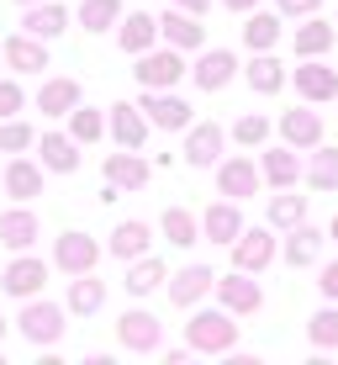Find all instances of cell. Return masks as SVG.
Returning a JSON list of instances; mask_svg holds the SVG:
<instances>
[{"label":"cell","mask_w":338,"mask_h":365,"mask_svg":"<svg viewBox=\"0 0 338 365\" xmlns=\"http://www.w3.org/2000/svg\"><path fill=\"white\" fill-rule=\"evenodd\" d=\"M185 349L196 355H233L238 349V323L228 307H196L185 323Z\"/></svg>","instance_id":"1"},{"label":"cell","mask_w":338,"mask_h":365,"mask_svg":"<svg viewBox=\"0 0 338 365\" xmlns=\"http://www.w3.org/2000/svg\"><path fill=\"white\" fill-rule=\"evenodd\" d=\"M69 307H58V302H48V297H27V307H21V318H16V329H21V339L27 344H58L64 339V329H69Z\"/></svg>","instance_id":"2"},{"label":"cell","mask_w":338,"mask_h":365,"mask_svg":"<svg viewBox=\"0 0 338 365\" xmlns=\"http://www.w3.org/2000/svg\"><path fill=\"white\" fill-rule=\"evenodd\" d=\"M132 74H137V85H143V91H174V85H180V74H191V69H185V53H180V48H148V53H137L132 58Z\"/></svg>","instance_id":"3"},{"label":"cell","mask_w":338,"mask_h":365,"mask_svg":"<svg viewBox=\"0 0 338 365\" xmlns=\"http://www.w3.org/2000/svg\"><path fill=\"white\" fill-rule=\"evenodd\" d=\"M143 117H148V128H164V133H185L196 122V111H191V101L185 96H174V91H143Z\"/></svg>","instance_id":"4"},{"label":"cell","mask_w":338,"mask_h":365,"mask_svg":"<svg viewBox=\"0 0 338 365\" xmlns=\"http://www.w3.org/2000/svg\"><path fill=\"white\" fill-rule=\"evenodd\" d=\"M211 292H217V302L233 312V318H248V312L265 307V292H259V281H254L248 270H228V275H217V281H211Z\"/></svg>","instance_id":"5"},{"label":"cell","mask_w":338,"mask_h":365,"mask_svg":"<svg viewBox=\"0 0 338 365\" xmlns=\"http://www.w3.org/2000/svg\"><path fill=\"white\" fill-rule=\"evenodd\" d=\"M228 249H233V270H248V275L270 270V265H275V255H280V244H275V233H270V228H243Z\"/></svg>","instance_id":"6"},{"label":"cell","mask_w":338,"mask_h":365,"mask_svg":"<svg viewBox=\"0 0 338 365\" xmlns=\"http://www.w3.org/2000/svg\"><path fill=\"white\" fill-rule=\"evenodd\" d=\"M53 265L64 270V275H85V270L101 265V244H95L90 233L69 228V233H58V238H53Z\"/></svg>","instance_id":"7"},{"label":"cell","mask_w":338,"mask_h":365,"mask_svg":"<svg viewBox=\"0 0 338 365\" xmlns=\"http://www.w3.org/2000/svg\"><path fill=\"white\" fill-rule=\"evenodd\" d=\"M285 80L296 85V96L307 106H322V101H338V69H328L322 58H302V69H291Z\"/></svg>","instance_id":"8"},{"label":"cell","mask_w":338,"mask_h":365,"mask_svg":"<svg viewBox=\"0 0 338 365\" xmlns=\"http://www.w3.org/2000/svg\"><path fill=\"white\" fill-rule=\"evenodd\" d=\"M159 339H164V329H159V318H154V312L127 307V312L117 318V344H122V349H132V355H154V349H159Z\"/></svg>","instance_id":"9"},{"label":"cell","mask_w":338,"mask_h":365,"mask_svg":"<svg viewBox=\"0 0 338 365\" xmlns=\"http://www.w3.org/2000/svg\"><path fill=\"white\" fill-rule=\"evenodd\" d=\"M159 43L180 48V53H201V48H206V27H201V16H191V11L169 6L164 16H159Z\"/></svg>","instance_id":"10"},{"label":"cell","mask_w":338,"mask_h":365,"mask_svg":"<svg viewBox=\"0 0 338 365\" xmlns=\"http://www.w3.org/2000/svg\"><path fill=\"white\" fill-rule=\"evenodd\" d=\"M259 185H265V175H259L254 159H222L217 165V196H228V201H248V196H259Z\"/></svg>","instance_id":"11"},{"label":"cell","mask_w":338,"mask_h":365,"mask_svg":"<svg viewBox=\"0 0 338 365\" xmlns=\"http://www.w3.org/2000/svg\"><path fill=\"white\" fill-rule=\"evenodd\" d=\"M43 286H48V265H43V259H32L27 249H21V259H11L6 275H0V292H6V297H16V302L43 297Z\"/></svg>","instance_id":"12"},{"label":"cell","mask_w":338,"mask_h":365,"mask_svg":"<svg viewBox=\"0 0 338 365\" xmlns=\"http://www.w3.org/2000/svg\"><path fill=\"white\" fill-rule=\"evenodd\" d=\"M233 74H238V58L228 53V48H201V58L191 64V80H196V91H206V96L228 91V85H233Z\"/></svg>","instance_id":"13"},{"label":"cell","mask_w":338,"mask_h":365,"mask_svg":"<svg viewBox=\"0 0 338 365\" xmlns=\"http://www.w3.org/2000/svg\"><path fill=\"white\" fill-rule=\"evenodd\" d=\"M0 64H11L16 74H43L48 69V43L32 37V32H11L0 43Z\"/></svg>","instance_id":"14"},{"label":"cell","mask_w":338,"mask_h":365,"mask_svg":"<svg viewBox=\"0 0 338 365\" xmlns=\"http://www.w3.org/2000/svg\"><path fill=\"white\" fill-rule=\"evenodd\" d=\"M180 154H185V165H191V170H211L222 159V128H217V122H191Z\"/></svg>","instance_id":"15"},{"label":"cell","mask_w":338,"mask_h":365,"mask_svg":"<svg viewBox=\"0 0 338 365\" xmlns=\"http://www.w3.org/2000/svg\"><path fill=\"white\" fill-rule=\"evenodd\" d=\"M106 185H117V191H143L148 185V159H143V148H122V154H106Z\"/></svg>","instance_id":"16"},{"label":"cell","mask_w":338,"mask_h":365,"mask_svg":"<svg viewBox=\"0 0 338 365\" xmlns=\"http://www.w3.org/2000/svg\"><path fill=\"white\" fill-rule=\"evenodd\" d=\"M106 128L117 138V148H143L148 143V117H143V106H132V101H117V106L106 111Z\"/></svg>","instance_id":"17"},{"label":"cell","mask_w":338,"mask_h":365,"mask_svg":"<svg viewBox=\"0 0 338 365\" xmlns=\"http://www.w3.org/2000/svg\"><path fill=\"white\" fill-rule=\"evenodd\" d=\"M211 281H217L211 265H185V270H174L164 286H169L174 307H201V297H211Z\"/></svg>","instance_id":"18"},{"label":"cell","mask_w":338,"mask_h":365,"mask_svg":"<svg viewBox=\"0 0 338 365\" xmlns=\"http://www.w3.org/2000/svg\"><path fill=\"white\" fill-rule=\"evenodd\" d=\"M43 165H37V159H21V154H11V165L0 170V185H6L11 191V201H37L43 196Z\"/></svg>","instance_id":"19"},{"label":"cell","mask_w":338,"mask_h":365,"mask_svg":"<svg viewBox=\"0 0 338 365\" xmlns=\"http://www.w3.org/2000/svg\"><path fill=\"white\" fill-rule=\"evenodd\" d=\"M32 148H37V165L53 170V175H74L80 170V143H74L69 133H43Z\"/></svg>","instance_id":"20"},{"label":"cell","mask_w":338,"mask_h":365,"mask_svg":"<svg viewBox=\"0 0 338 365\" xmlns=\"http://www.w3.org/2000/svg\"><path fill=\"white\" fill-rule=\"evenodd\" d=\"M21 32L43 37V43H58V37L69 32V6H58V0H37V6H27V16H21Z\"/></svg>","instance_id":"21"},{"label":"cell","mask_w":338,"mask_h":365,"mask_svg":"<svg viewBox=\"0 0 338 365\" xmlns=\"http://www.w3.org/2000/svg\"><path fill=\"white\" fill-rule=\"evenodd\" d=\"M117 43H122V53H127V58L148 53V48L159 43V16H148V11H127V16L117 21Z\"/></svg>","instance_id":"22"},{"label":"cell","mask_w":338,"mask_h":365,"mask_svg":"<svg viewBox=\"0 0 338 365\" xmlns=\"http://www.w3.org/2000/svg\"><path fill=\"white\" fill-rule=\"evenodd\" d=\"M291 43H296V58H322L338 43V21H322L317 11H312V16H302V27H296Z\"/></svg>","instance_id":"23"},{"label":"cell","mask_w":338,"mask_h":365,"mask_svg":"<svg viewBox=\"0 0 338 365\" xmlns=\"http://www.w3.org/2000/svg\"><path fill=\"white\" fill-rule=\"evenodd\" d=\"M80 80H69V74H53V80H43V91H37V111L43 117H69L74 106H80Z\"/></svg>","instance_id":"24"},{"label":"cell","mask_w":338,"mask_h":365,"mask_svg":"<svg viewBox=\"0 0 338 365\" xmlns=\"http://www.w3.org/2000/svg\"><path fill=\"white\" fill-rule=\"evenodd\" d=\"M243 233V212H238V201H211L201 212V238L211 244H233V238Z\"/></svg>","instance_id":"25"},{"label":"cell","mask_w":338,"mask_h":365,"mask_svg":"<svg viewBox=\"0 0 338 365\" xmlns=\"http://www.w3.org/2000/svg\"><path fill=\"white\" fill-rule=\"evenodd\" d=\"M280 138L291 148H317L322 143V117H317V111H307V106L280 111Z\"/></svg>","instance_id":"26"},{"label":"cell","mask_w":338,"mask_h":365,"mask_svg":"<svg viewBox=\"0 0 338 365\" xmlns=\"http://www.w3.org/2000/svg\"><path fill=\"white\" fill-rule=\"evenodd\" d=\"M280 32H285V21H280V11H248V21H243V43H248V53H275V43H280Z\"/></svg>","instance_id":"27"},{"label":"cell","mask_w":338,"mask_h":365,"mask_svg":"<svg viewBox=\"0 0 338 365\" xmlns=\"http://www.w3.org/2000/svg\"><path fill=\"white\" fill-rule=\"evenodd\" d=\"M64 307L74 312V318H95V312L106 307V281L95 270H85V275H74L69 281V302Z\"/></svg>","instance_id":"28"},{"label":"cell","mask_w":338,"mask_h":365,"mask_svg":"<svg viewBox=\"0 0 338 365\" xmlns=\"http://www.w3.org/2000/svg\"><path fill=\"white\" fill-rule=\"evenodd\" d=\"M285 265L291 270H307V265H317V255H322V233L312 228V222H296V228H285Z\"/></svg>","instance_id":"29"},{"label":"cell","mask_w":338,"mask_h":365,"mask_svg":"<svg viewBox=\"0 0 338 365\" xmlns=\"http://www.w3.org/2000/svg\"><path fill=\"white\" fill-rule=\"evenodd\" d=\"M259 175H265V185L285 191V185H296V180H302V159H296V148H291V143L265 148V159H259Z\"/></svg>","instance_id":"30"},{"label":"cell","mask_w":338,"mask_h":365,"mask_svg":"<svg viewBox=\"0 0 338 365\" xmlns=\"http://www.w3.org/2000/svg\"><path fill=\"white\" fill-rule=\"evenodd\" d=\"M37 233H43V228H37V217L27 212V201L0 212V244H6V249H16V255H21V249L37 244Z\"/></svg>","instance_id":"31"},{"label":"cell","mask_w":338,"mask_h":365,"mask_svg":"<svg viewBox=\"0 0 338 365\" xmlns=\"http://www.w3.org/2000/svg\"><path fill=\"white\" fill-rule=\"evenodd\" d=\"M243 80H248V91H254V96H280L285 91V64L275 53H254L243 64Z\"/></svg>","instance_id":"32"},{"label":"cell","mask_w":338,"mask_h":365,"mask_svg":"<svg viewBox=\"0 0 338 365\" xmlns=\"http://www.w3.org/2000/svg\"><path fill=\"white\" fill-rule=\"evenodd\" d=\"M169 281V265L164 259H154V255H137V259H127V297H148V292H159V286Z\"/></svg>","instance_id":"33"},{"label":"cell","mask_w":338,"mask_h":365,"mask_svg":"<svg viewBox=\"0 0 338 365\" xmlns=\"http://www.w3.org/2000/svg\"><path fill=\"white\" fill-rule=\"evenodd\" d=\"M159 233H164L174 249H191V244H201V217H196V212H185V207H164Z\"/></svg>","instance_id":"34"},{"label":"cell","mask_w":338,"mask_h":365,"mask_svg":"<svg viewBox=\"0 0 338 365\" xmlns=\"http://www.w3.org/2000/svg\"><path fill=\"white\" fill-rule=\"evenodd\" d=\"M148 244H154V228H148V222H117V228H111V255L117 259H137V255H148Z\"/></svg>","instance_id":"35"},{"label":"cell","mask_w":338,"mask_h":365,"mask_svg":"<svg viewBox=\"0 0 338 365\" xmlns=\"http://www.w3.org/2000/svg\"><path fill=\"white\" fill-rule=\"evenodd\" d=\"M302 175H307V185H312V191H338V148L317 143Z\"/></svg>","instance_id":"36"},{"label":"cell","mask_w":338,"mask_h":365,"mask_svg":"<svg viewBox=\"0 0 338 365\" xmlns=\"http://www.w3.org/2000/svg\"><path fill=\"white\" fill-rule=\"evenodd\" d=\"M74 16H80V27L85 32H111L122 21V0H80V11H74Z\"/></svg>","instance_id":"37"},{"label":"cell","mask_w":338,"mask_h":365,"mask_svg":"<svg viewBox=\"0 0 338 365\" xmlns=\"http://www.w3.org/2000/svg\"><path fill=\"white\" fill-rule=\"evenodd\" d=\"M270 228H296V222H307V196H296V185H285L280 196H270Z\"/></svg>","instance_id":"38"},{"label":"cell","mask_w":338,"mask_h":365,"mask_svg":"<svg viewBox=\"0 0 338 365\" xmlns=\"http://www.w3.org/2000/svg\"><path fill=\"white\" fill-rule=\"evenodd\" d=\"M69 138H74V143H101V138H106V117H101V111H95V106H85V101H80V106H74L69 111Z\"/></svg>","instance_id":"39"},{"label":"cell","mask_w":338,"mask_h":365,"mask_svg":"<svg viewBox=\"0 0 338 365\" xmlns=\"http://www.w3.org/2000/svg\"><path fill=\"white\" fill-rule=\"evenodd\" d=\"M307 339L312 349H338V307H322L307 318Z\"/></svg>","instance_id":"40"},{"label":"cell","mask_w":338,"mask_h":365,"mask_svg":"<svg viewBox=\"0 0 338 365\" xmlns=\"http://www.w3.org/2000/svg\"><path fill=\"white\" fill-rule=\"evenodd\" d=\"M32 143H37V133L21 117H0V154H27Z\"/></svg>","instance_id":"41"},{"label":"cell","mask_w":338,"mask_h":365,"mask_svg":"<svg viewBox=\"0 0 338 365\" xmlns=\"http://www.w3.org/2000/svg\"><path fill=\"white\" fill-rule=\"evenodd\" d=\"M265 138H270V122L259 117V111H248V117H238V122H233V143H243V148H265Z\"/></svg>","instance_id":"42"},{"label":"cell","mask_w":338,"mask_h":365,"mask_svg":"<svg viewBox=\"0 0 338 365\" xmlns=\"http://www.w3.org/2000/svg\"><path fill=\"white\" fill-rule=\"evenodd\" d=\"M21 106H27V91L16 80H0V117H21Z\"/></svg>","instance_id":"43"},{"label":"cell","mask_w":338,"mask_h":365,"mask_svg":"<svg viewBox=\"0 0 338 365\" xmlns=\"http://www.w3.org/2000/svg\"><path fill=\"white\" fill-rule=\"evenodd\" d=\"M275 11L280 16H312V11H322V0H275Z\"/></svg>","instance_id":"44"},{"label":"cell","mask_w":338,"mask_h":365,"mask_svg":"<svg viewBox=\"0 0 338 365\" xmlns=\"http://www.w3.org/2000/svg\"><path fill=\"white\" fill-rule=\"evenodd\" d=\"M317 292L328 297V302H338V259H333V265H322V275H317Z\"/></svg>","instance_id":"45"},{"label":"cell","mask_w":338,"mask_h":365,"mask_svg":"<svg viewBox=\"0 0 338 365\" xmlns=\"http://www.w3.org/2000/svg\"><path fill=\"white\" fill-rule=\"evenodd\" d=\"M169 6H180V11H191V16H206V11H211V0H169Z\"/></svg>","instance_id":"46"},{"label":"cell","mask_w":338,"mask_h":365,"mask_svg":"<svg viewBox=\"0 0 338 365\" xmlns=\"http://www.w3.org/2000/svg\"><path fill=\"white\" fill-rule=\"evenodd\" d=\"M222 6H228V11H238V16H248V11H254L259 0H222Z\"/></svg>","instance_id":"47"},{"label":"cell","mask_w":338,"mask_h":365,"mask_svg":"<svg viewBox=\"0 0 338 365\" xmlns=\"http://www.w3.org/2000/svg\"><path fill=\"white\" fill-rule=\"evenodd\" d=\"M328 238H333V244H338V212H333V222H328Z\"/></svg>","instance_id":"48"},{"label":"cell","mask_w":338,"mask_h":365,"mask_svg":"<svg viewBox=\"0 0 338 365\" xmlns=\"http://www.w3.org/2000/svg\"><path fill=\"white\" fill-rule=\"evenodd\" d=\"M6 334H11V323H6V318H0V339H6Z\"/></svg>","instance_id":"49"},{"label":"cell","mask_w":338,"mask_h":365,"mask_svg":"<svg viewBox=\"0 0 338 365\" xmlns=\"http://www.w3.org/2000/svg\"><path fill=\"white\" fill-rule=\"evenodd\" d=\"M16 6H37V0H16Z\"/></svg>","instance_id":"50"}]
</instances>
